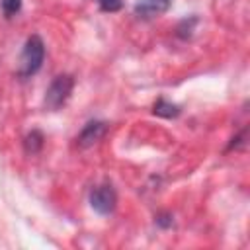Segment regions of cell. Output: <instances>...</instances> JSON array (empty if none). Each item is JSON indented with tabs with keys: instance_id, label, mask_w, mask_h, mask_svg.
I'll return each instance as SVG.
<instances>
[{
	"instance_id": "8fae6325",
	"label": "cell",
	"mask_w": 250,
	"mask_h": 250,
	"mask_svg": "<svg viewBox=\"0 0 250 250\" xmlns=\"http://www.w3.org/2000/svg\"><path fill=\"white\" fill-rule=\"evenodd\" d=\"M154 223L160 227V229H170L172 227V223H174V219H172V215L170 213H156V217H154Z\"/></svg>"
},
{
	"instance_id": "7a4b0ae2",
	"label": "cell",
	"mask_w": 250,
	"mask_h": 250,
	"mask_svg": "<svg viewBox=\"0 0 250 250\" xmlns=\"http://www.w3.org/2000/svg\"><path fill=\"white\" fill-rule=\"evenodd\" d=\"M72 88H74V78L70 74H59L53 78V82L49 84L47 92H45V107L55 111L59 109L61 105H64V102L70 98L72 94Z\"/></svg>"
},
{
	"instance_id": "5b68a950",
	"label": "cell",
	"mask_w": 250,
	"mask_h": 250,
	"mask_svg": "<svg viewBox=\"0 0 250 250\" xmlns=\"http://www.w3.org/2000/svg\"><path fill=\"white\" fill-rule=\"evenodd\" d=\"M170 6H172V0H137L133 12L143 20H152L168 12Z\"/></svg>"
},
{
	"instance_id": "6da1fadb",
	"label": "cell",
	"mask_w": 250,
	"mask_h": 250,
	"mask_svg": "<svg viewBox=\"0 0 250 250\" xmlns=\"http://www.w3.org/2000/svg\"><path fill=\"white\" fill-rule=\"evenodd\" d=\"M43 61H45V43H43V39L39 35L27 37V41H25V45L21 49L18 76H21V78L33 76L41 68Z\"/></svg>"
},
{
	"instance_id": "30bf717a",
	"label": "cell",
	"mask_w": 250,
	"mask_h": 250,
	"mask_svg": "<svg viewBox=\"0 0 250 250\" xmlns=\"http://www.w3.org/2000/svg\"><path fill=\"white\" fill-rule=\"evenodd\" d=\"M195 23H197V18H189V23H188V20H184V21L180 23V27H178V35H180V37H189Z\"/></svg>"
},
{
	"instance_id": "277c9868",
	"label": "cell",
	"mask_w": 250,
	"mask_h": 250,
	"mask_svg": "<svg viewBox=\"0 0 250 250\" xmlns=\"http://www.w3.org/2000/svg\"><path fill=\"white\" fill-rule=\"evenodd\" d=\"M107 129H109V125H107L105 121L92 119V121H88V123L82 127V131L76 135V145L82 146V148L94 146L98 141L104 139V135L107 133Z\"/></svg>"
},
{
	"instance_id": "9c48e42d",
	"label": "cell",
	"mask_w": 250,
	"mask_h": 250,
	"mask_svg": "<svg viewBox=\"0 0 250 250\" xmlns=\"http://www.w3.org/2000/svg\"><path fill=\"white\" fill-rule=\"evenodd\" d=\"M102 12H119L123 8V0H96Z\"/></svg>"
},
{
	"instance_id": "ba28073f",
	"label": "cell",
	"mask_w": 250,
	"mask_h": 250,
	"mask_svg": "<svg viewBox=\"0 0 250 250\" xmlns=\"http://www.w3.org/2000/svg\"><path fill=\"white\" fill-rule=\"evenodd\" d=\"M0 10L6 18H12L21 10V0H0Z\"/></svg>"
},
{
	"instance_id": "52a82bcc",
	"label": "cell",
	"mask_w": 250,
	"mask_h": 250,
	"mask_svg": "<svg viewBox=\"0 0 250 250\" xmlns=\"http://www.w3.org/2000/svg\"><path fill=\"white\" fill-rule=\"evenodd\" d=\"M43 141H45L43 133H41L39 129H31V133H27V137H25V141H23L25 152H29V154L39 152V150L43 148Z\"/></svg>"
},
{
	"instance_id": "3957f363",
	"label": "cell",
	"mask_w": 250,
	"mask_h": 250,
	"mask_svg": "<svg viewBox=\"0 0 250 250\" xmlns=\"http://www.w3.org/2000/svg\"><path fill=\"white\" fill-rule=\"evenodd\" d=\"M90 207L98 215H111L117 207V193L111 184H100L90 191Z\"/></svg>"
},
{
	"instance_id": "8992f818",
	"label": "cell",
	"mask_w": 250,
	"mask_h": 250,
	"mask_svg": "<svg viewBox=\"0 0 250 250\" xmlns=\"http://www.w3.org/2000/svg\"><path fill=\"white\" fill-rule=\"evenodd\" d=\"M152 113L158 115V117H164V119H176L182 113V107L178 104L168 102L166 98H158L152 105Z\"/></svg>"
}]
</instances>
